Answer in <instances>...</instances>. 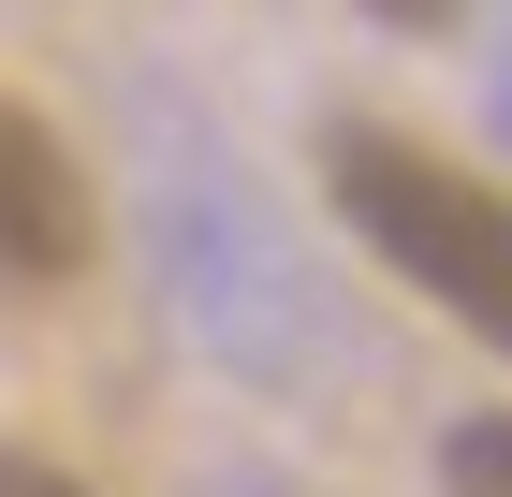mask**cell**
Returning <instances> with one entry per match:
<instances>
[{
  "mask_svg": "<svg viewBox=\"0 0 512 497\" xmlns=\"http://www.w3.org/2000/svg\"><path fill=\"white\" fill-rule=\"evenodd\" d=\"M322 191L366 234V264H395V293H425L454 337H483L512 366V191L498 176H469L425 132L352 117V132H322Z\"/></svg>",
  "mask_w": 512,
  "mask_h": 497,
  "instance_id": "cell-1",
  "label": "cell"
},
{
  "mask_svg": "<svg viewBox=\"0 0 512 497\" xmlns=\"http://www.w3.org/2000/svg\"><path fill=\"white\" fill-rule=\"evenodd\" d=\"M88 249H103V191H88V161L59 147V117H44V103L0 88V293H59V278H88Z\"/></svg>",
  "mask_w": 512,
  "mask_h": 497,
  "instance_id": "cell-2",
  "label": "cell"
},
{
  "mask_svg": "<svg viewBox=\"0 0 512 497\" xmlns=\"http://www.w3.org/2000/svg\"><path fill=\"white\" fill-rule=\"evenodd\" d=\"M439 497H512V410H469L439 439Z\"/></svg>",
  "mask_w": 512,
  "mask_h": 497,
  "instance_id": "cell-3",
  "label": "cell"
},
{
  "mask_svg": "<svg viewBox=\"0 0 512 497\" xmlns=\"http://www.w3.org/2000/svg\"><path fill=\"white\" fill-rule=\"evenodd\" d=\"M0 497H88L74 468H44V454H0Z\"/></svg>",
  "mask_w": 512,
  "mask_h": 497,
  "instance_id": "cell-4",
  "label": "cell"
},
{
  "mask_svg": "<svg viewBox=\"0 0 512 497\" xmlns=\"http://www.w3.org/2000/svg\"><path fill=\"white\" fill-rule=\"evenodd\" d=\"M366 15H381V30H439L454 0H366Z\"/></svg>",
  "mask_w": 512,
  "mask_h": 497,
  "instance_id": "cell-5",
  "label": "cell"
}]
</instances>
